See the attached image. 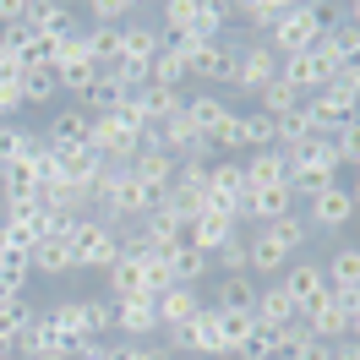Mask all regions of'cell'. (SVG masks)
Segmentation results:
<instances>
[{
	"mask_svg": "<svg viewBox=\"0 0 360 360\" xmlns=\"http://www.w3.org/2000/svg\"><path fill=\"white\" fill-rule=\"evenodd\" d=\"M328 27H322V17H316V6H284V17L262 33V44L278 55V60H290V55H306V49H316V39H322Z\"/></svg>",
	"mask_w": 360,
	"mask_h": 360,
	"instance_id": "cell-1",
	"label": "cell"
},
{
	"mask_svg": "<svg viewBox=\"0 0 360 360\" xmlns=\"http://www.w3.org/2000/svg\"><path fill=\"white\" fill-rule=\"evenodd\" d=\"M66 246H71V268H110L120 257V229L104 224V219H77Z\"/></svg>",
	"mask_w": 360,
	"mask_h": 360,
	"instance_id": "cell-2",
	"label": "cell"
},
{
	"mask_svg": "<svg viewBox=\"0 0 360 360\" xmlns=\"http://www.w3.org/2000/svg\"><path fill=\"white\" fill-rule=\"evenodd\" d=\"M164 344H169V349H180V355H197V360L229 355V349H224V333H219V311H213V306H202V311L191 316L186 328L164 333Z\"/></svg>",
	"mask_w": 360,
	"mask_h": 360,
	"instance_id": "cell-3",
	"label": "cell"
},
{
	"mask_svg": "<svg viewBox=\"0 0 360 360\" xmlns=\"http://www.w3.org/2000/svg\"><path fill=\"white\" fill-rule=\"evenodd\" d=\"M290 213H295V191H290V180H278V186H257V191H246V202L235 207L240 229H246V224L268 229V224H278V219H290Z\"/></svg>",
	"mask_w": 360,
	"mask_h": 360,
	"instance_id": "cell-4",
	"label": "cell"
},
{
	"mask_svg": "<svg viewBox=\"0 0 360 360\" xmlns=\"http://www.w3.org/2000/svg\"><path fill=\"white\" fill-rule=\"evenodd\" d=\"M338 71V60L328 55V49L316 44V49H306V55H290V60H278V77L290 82L300 98H311V93H322L328 88V77Z\"/></svg>",
	"mask_w": 360,
	"mask_h": 360,
	"instance_id": "cell-5",
	"label": "cell"
},
{
	"mask_svg": "<svg viewBox=\"0 0 360 360\" xmlns=\"http://www.w3.org/2000/svg\"><path fill=\"white\" fill-rule=\"evenodd\" d=\"M235 213H224V207H202V213H191L186 219V229H180V246H191V251H202V257H213V251L224 246L229 235H235Z\"/></svg>",
	"mask_w": 360,
	"mask_h": 360,
	"instance_id": "cell-6",
	"label": "cell"
},
{
	"mask_svg": "<svg viewBox=\"0 0 360 360\" xmlns=\"http://www.w3.org/2000/svg\"><path fill=\"white\" fill-rule=\"evenodd\" d=\"M349 219H355V191H349V186H328V191H316L311 202H306V229L338 235Z\"/></svg>",
	"mask_w": 360,
	"mask_h": 360,
	"instance_id": "cell-7",
	"label": "cell"
},
{
	"mask_svg": "<svg viewBox=\"0 0 360 360\" xmlns=\"http://www.w3.org/2000/svg\"><path fill=\"white\" fill-rule=\"evenodd\" d=\"M273 77H278V55H273L262 39H251V44H235V88L262 93Z\"/></svg>",
	"mask_w": 360,
	"mask_h": 360,
	"instance_id": "cell-8",
	"label": "cell"
},
{
	"mask_svg": "<svg viewBox=\"0 0 360 360\" xmlns=\"http://www.w3.org/2000/svg\"><path fill=\"white\" fill-rule=\"evenodd\" d=\"M246 169H240V158H213V169H207V207H224V213H235V207L246 202ZM240 224V219H235Z\"/></svg>",
	"mask_w": 360,
	"mask_h": 360,
	"instance_id": "cell-9",
	"label": "cell"
},
{
	"mask_svg": "<svg viewBox=\"0 0 360 360\" xmlns=\"http://www.w3.org/2000/svg\"><path fill=\"white\" fill-rule=\"evenodd\" d=\"M115 333H126V344H153V333H158V306H153V295L115 300Z\"/></svg>",
	"mask_w": 360,
	"mask_h": 360,
	"instance_id": "cell-10",
	"label": "cell"
},
{
	"mask_svg": "<svg viewBox=\"0 0 360 360\" xmlns=\"http://www.w3.org/2000/svg\"><path fill=\"white\" fill-rule=\"evenodd\" d=\"M278 284H284V295L295 300V311H300V316L328 300V278H322V268H316V262H290Z\"/></svg>",
	"mask_w": 360,
	"mask_h": 360,
	"instance_id": "cell-11",
	"label": "cell"
},
{
	"mask_svg": "<svg viewBox=\"0 0 360 360\" xmlns=\"http://www.w3.org/2000/svg\"><path fill=\"white\" fill-rule=\"evenodd\" d=\"M158 49H164V33H158L153 22H126L120 27V66H136V71H148V60H153Z\"/></svg>",
	"mask_w": 360,
	"mask_h": 360,
	"instance_id": "cell-12",
	"label": "cell"
},
{
	"mask_svg": "<svg viewBox=\"0 0 360 360\" xmlns=\"http://www.w3.org/2000/svg\"><path fill=\"white\" fill-rule=\"evenodd\" d=\"M49 148H88L93 142V115L82 104H66L60 115H49V131H44Z\"/></svg>",
	"mask_w": 360,
	"mask_h": 360,
	"instance_id": "cell-13",
	"label": "cell"
},
{
	"mask_svg": "<svg viewBox=\"0 0 360 360\" xmlns=\"http://www.w3.org/2000/svg\"><path fill=\"white\" fill-rule=\"evenodd\" d=\"M98 169H104V158L93 148H55V180H66L71 191H88Z\"/></svg>",
	"mask_w": 360,
	"mask_h": 360,
	"instance_id": "cell-14",
	"label": "cell"
},
{
	"mask_svg": "<svg viewBox=\"0 0 360 360\" xmlns=\"http://www.w3.org/2000/svg\"><path fill=\"white\" fill-rule=\"evenodd\" d=\"M126 169H131V175L142 180L148 191H158V197H164V191L175 186V175H180V164L164 153V148H136V158L126 164Z\"/></svg>",
	"mask_w": 360,
	"mask_h": 360,
	"instance_id": "cell-15",
	"label": "cell"
},
{
	"mask_svg": "<svg viewBox=\"0 0 360 360\" xmlns=\"http://www.w3.org/2000/svg\"><path fill=\"white\" fill-rule=\"evenodd\" d=\"M153 306H158V333H175V328H186L191 316L202 311L207 300H202L197 290H180V284H175V290H164V295H158Z\"/></svg>",
	"mask_w": 360,
	"mask_h": 360,
	"instance_id": "cell-16",
	"label": "cell"
},
{
	"mask_svg": "<svg viewBox=\"0 0 360 360\" xmlns=\"http://www.w3.org/2000/svg\"><path fill=\"white\" fill-rule=\"evenodd\" d=\"M33 148H39V142H33ZM0 197H6V207L39 202V169H33V158H17V164H6V175H0Z\"/></svg>",
	"mask_w": 360,
	"mask_h": 360,
	"instance_id": "cell-17",
	"label": "cell"
},
{
	"mask_svg": "<svg viewBox=\"0 0 360 360\" xmlns=\"http://www.w3.org/2000/svg\"><path fill=\"white\" fill-rule=\"evenodd\" d=\"M191 77H197L207 93H213V88H229V82H235V44H224V39H219V44H207Z\"/></svg>",
	"mask_w": 360,
	"mask_h": 360,
	"instance_id": "cell-18",
	"label": "cell"
},
{
	"mask_svg": "<svg viewBox=\"0 0 360 360\" xmlns=\"http://www.w3.org/2000/svg\"><path fill=\"white\" fill-rule=\"evenodd\" d=\"M180 115H186V120L202 131V142H207V136H213V131L229 120V104L219 98V93H207V88H202V93H186V110H180Z\"/></svg>",
	"mask_w": 360,
	"mask_h": 360,
	"instance_id": "cell-19",
	"label": "cell"
},
{
	"mask_svg": "<svg viewBox=\"0 0 360 360\" xmlns=\"http://www.w3.org/2000/svg\"><path fill=\"white\" fill-rule=\"evenodd\" d=\"M110 300H131V295H148V284H142V257L136 251H120L110 268Z\"/></svg>",
	"mask_w": 360,
	"mask_h": 360,
	"instance_id": "cell-20",
	"label": "cell"
},
{
	"mask_svg": "<svg viewBox=\"0 0 360 360\" xmlns=\"http://www.w3.org/2000/svg\"><path fill=\"white\" fill-rule=\"evenodd\" d=\"M49 349H60V333H55L49 311H33V322L17 333V360H39V355H49Z\"/></svg>",
	"mask_w": 360,
	"mask_h": 360,
	"instance_id": "cell-21",
	"label": "cell"
},
{
	"mask_svg": "<svg viewBox=\"0 0 360 360\" xmlns=\"http://www.w3.org/2000/svg\"><path fill=\"white\" fill-rule=\"evenodd\" d=\"M136 104H142V115H148V126H164V120H175V115L186 110V93H180V88H153V82H142Z\"/></svg>",
	"mask_w": 360,
	"mask_h": 360,
	"instance_id": "cell-22",
	"label": "cell"
},
{
	"mask_svg": "<svg viewBox=\"0 0 360 360\" xmlns=\"http://www.w3.org/2000/svg\"><path fill=\"white\" fill-rule=\"evenodd\" d=\"M251 316H257L262 328H284V322H300V311H295V300L284 295V284H268V290H257V306H251Z\"/></svg>",
	"mask_w": 360,
	"mask_h": 360,
	"instance_id": "cell-23",
	"label": "cell"
},
{
	"mask_svg": "<svg viewBox=\"0 0 360 360\" xmlns=\"http://www.w3.org/2000/svg\"><path fill=\"white\" fill-rule=\"evenodd\" d=\"M240 169H246V186L257 191V186H278L284 169H290V158L278 153V148H262V153H246V158H240Z\"/></svg>",
	"mask_w": 360,
	"mask_h": 360,
	"instance_id": "cell-24",
	"label": "cell"
},
{
	"mask_svg": "<svg viewBox=\"0 0 360 360\" xmlns=\"http://www.w3.org/2000/svg\"><path fill=\"white\" fill-rule=\"evenodd\" d=\"M27 262H33V273L60 278V273H71V246L60 240V235H44V240H33V246H27Z\"/></svg>",
	"mask_w": 360,
	"mask_h": 360,
	"instance_id": "cell-25",
	"label": "cell"
},
{
	"mask_svg": "<svg viewBox=\"0 0 360 360\" xmlns=\"http://www.w3.org/2000/svg\"><path fill=\"white\" fill-rule=\"evenodd\" d=\"M207 273H213V257H202V251H191V246L169 251V278H175L180 290H197Z\"/></svg>",
	"mask_w": 360,
	"mask_h": 360,
	"instance_id": "cell-26",
	"label": "cell"
},
{
	"mask_svg": "<svg viewBox=\"0 0 360 360\" xmlns=\"http://www.w3.org/2000/svg\"><path fill=\"white\" fill-rule=\"evenodd\" d=\"M257 306V284H251V273H224L219 278V300H213V311H246Z\"/></svg>",
	"mask_w": 360,
	"mask_h": 360,
	"instance_id": "cell-27",
	"label": "cell"
},
{
	"mask_svg": "<svg viewBox=\"0 0 360 360\" xmlns=\"http://www.w3.org/2000/svg\"><path fill=\"white\" fill-rule=\"evenodd\" d=\"M322 278H328V290H360V251L355 246H338L333 257H328Z\"/></svg>",
	"mask_w": 360,
	"mask_h": 360,
	"instance_id": "cell-28",
	"label": "cell"
},
{
	"mask_svg": "<svg viewBox=\"0 0 360 360\" xmlns=\"http://www.w3.org/2000/svg\"><path fill=\"white\" fill-rule=\"evenodd\" d=\"M300 104H306V98H300V93H295L290 82H284V77H273L268 88L257 93V110L268 115V120H278V115H290V110H300Z\"/></svg>",
	"mask_w": 360,
	"mask_h": 360,
	"instance_id": "cell-29",
	"label": "cell"
},
{
	"mask_svg": "<svg viewBox=\"0 0 360 360\" xmlns=\"http://www.w3.org/2000/svg\"><path fill=\"white\" fill-rule=\"evenodd\" d=\"M33 142H39V136L27 131L22 120H0V164H17V158H27V153H33Z\"/></svg>",
	"mask_w": 360,
	"mask_h": 360,
	"instance_id": "cell-30",
	"label": "cell"
},
{
	"mask_svg": "<svg viewBox=\"0 0 360 360\" xmlns=\"http://www.w3.org/2000/svg\"><path fill=\"white\" fill-rule=\"evenodd\" d=\"M55 93H60L55 66H22V98H27V110H33V104H49Z\"/></svg>",
	"mask_w": 360,
	"mask_h": 360,
	"instance_id": "cell-31",
	"label": "cell"
},
{
	"mask_svg": "<svg viewBox=\"0 0 360 360\" xmlns=\"http://www.w3.org/2000/svg\"><path fill=\"white\" fill-rule=\"evenodd\" d=\"M186 77H191V71L180 66L175 49H158L153 60H148V82H153V88H186Z\"/></svg>",
	"mask_w": 360,
	"mask_h": 360,
	"instance_id": "cell-32",
	"label": "cell"
},
{
	"mask_svg": "<svg viewBox=\"0 0 360 360\" xmlns=\"http://www.w3.org/2000/svg\"><path fill=\"white\" fill-rule=\"evenodd\" d=\"M88 22L93 27H126V22H136V6H131V0H93Z\"/></svg>",
	"mask_w": 360,
	"mask_h": 360,
	"instance_id": "cell-33",
	"label": "cell"
},
{
	"mask_svg": "<svg viewBox=\"0 0 360 360\" xmlns=\"http://www.w3.org/2000/svg\"><path fill=\"white\" fill-rule=\"evenodd\" d=\"M235 17L268 33V27L278 22V17H284V0H240V6H235Z\"/></svg>",
	"mask_w": 360,
	"mask_h": 360,
	"instance_id": "cell-34",
	"label": "cell"
},
{
	"mask_svg": "<svg viewBox=\"0 0 360 360\" xmlns=\"http://www.w3.org/2000/svg\"><path fill=\"white\" fill-rule=\"evenodd\" d=\"M33 322V306H27V295H11V300H0V338H17Z\"/></svg>",
	"mask_w": 360,
	"mask_h": 360,
	"instance_id": "cell-35",
	"label": "cell"
},
{
	"mask_svg": "<svg viewBox=\"0 0 360 360\" xmlns=\"http://www.w3.org/2000/svg\"><path fill=\"white\" fill-rule=\"evenodd\" d=\"M246 246H251V235H246V229H235L224 246L213 251V268H224V273H246Z\"/></svg>",
	"mask_w": 360,
	"mask_h": 360,
	"instance_id": "cell-36",
	"label": "cell"
},
{
	"mask_svg": "<svg viewBox=\"0 0 360 360\" xmlns=\"http://www.w3.org/2000/svg\"><path fill=\"white\" fill-rule=\"evenodd\" d=\"M251 328H257V316H246V311H219V333H224V349H229V355L246 344Z\"/></svg>",
	"mask_w": 360,
	"mask_h": 360,
	"instance_id": "cell-37",
	"label": "cell"
},
{
	"mask_svg": "<svg viewBox=\"0 0 360 360\" xmlns=\"http://www.w3.org/2000/svg\"><path fill=\"white\" fill-rule=\"evenodd\" d=\"M328 98H338V104H355V93H360V66L349 60V66H338L333 77H328Z\"/></svg>",
	"mask_w": 360,
	"mask_h": 360,
	"instance_id": "cell-38",
	"label": "cell"
},
{
	"mask_svg": "<svg viewBox=\"0 0 360 360\" xmlns=\"http://www.w3.org/2000/svg\"><path fill=\"white\" fill-rule=\"evenodd\" d=\"M333 158L344 164V169H355V164H360V120H349V126H338V131H333Z\"/></svg>",
	"mask_w": 360,
	"mask_h": 360,
	"instance_id": "cell-39",
	"label": "cell"
},
{
	"mask_svg": "<svg viewBox=\"0 0 360 360\" xmlns=\"http://www.w3.org/2000/svg\"><path fill=\"white\" fill-rule=\"evenodd\" d=\"M268 355H278V344H273V328H262V322H257V328L246 333V344L235 349V360H268Z\"/></svg>",
	"mask_w": 360,
	"mask_h": 360,
	"instance_id": "cell-40",
	"label": "cell"
},
{
	"mask_svg": "<svg viewBox=\"0 0 360 360\" xmlns=\"http://www.w3.org/2000/svg\"><path fill=\"white\" fill-rule=\"evenodd\" d=\"M268 229H273V240H284V246H290V257L311 240V229H306V219H300V213H290V219H278V224H268Z\"/></svg>",
	"mask_w": 360,
	"mask_h": 360,
	"instance_id": "cell-41",
	"label": "cell"
},
{
	"mask_svg": "<svg viewBox=\"0 0 360 360\" xmlns=\"http://www.w3.org/2000/svg\"><path fill=\"white\" fill-rule=\"evenodd\" d=\"M88 333L104 344V333H115V300L110 295H98V300H88Z\"/></svg>",
	"mask_w": 360,
	"mask_h": 360,
	"instance_id": "cell-42",
	"label": "cell"
},
{
	"mask_svg": "<svg viewBox=\"0 0 360 360\" xmlns=\"http://www.w3.org/2000/svg\"><path fill=\"white\" fill-rule=\"evenodd\" d=\"M22 110H27V98H22V77H6V82H0V120H17Z\"/></svg>",
	"mask_w": 360,
	"mask_h": 360,
	"instance_id": "cell-43",
	"label": "cell"
},
{
	"mask_svg": "<svg viewBox=\"0 0 360 360\" xmlns=\"http://www.w3.org/2000/svg\"><path fill=\"white\" fill-rule=\"evenodd\" d=\"M110 360H169V349H158V344H110Z\"/></svg>",
	"mask_w": 360,
	"mask_h": 360,
	"instance_id": "cell-44",
	"label": "cell"
},
{
	"mask_svg": "<svg viewBox=\"0 0 360 360\" xmlns=\"http://www.w3.org/2000/svg\"><path fill=\"white\" fill-rule=\"evenodd\" d=\"M290 360H333V344H322V338H306Z\"/></svg>",
	"mask_w": 360,
	"mask_h": 360,
	"instance_id": "cell-45",
	"label": "cell"
},
{
	"mask_svg": "<svg viewBox=\"0 0 360 360\" xmlns=\"http://www.w3.org/2000/svg\"><path fill=\"white\" fill-rule=\"evenodd\" d=\"M22 22V0H0V27Z\"/></svg>",
	"mask_w": 360,
	"mask_h": 360,
	"instance_id": "cell-46",
	"label": "cell"
},
{
	"mask_svg": "<svg viewBox=\"0 0 360 360\" xmlns=\"http://www.w3.org/2000/svg\"><path fill=\"white\" fill-rule=\"evenodd\" d=\"M333 360H360V344H355V338H338V344H333Z\"/></svg>",
	"mask_w": 360,
	"mask_h": 360,
	"instance_id": "cell-47",
	"label": "cell"
},
{
	"mask_svg": "<svg viewBox=\"0 0 360 360\" xmlns=\"http://www.w3.org/2000/svg\"><path fill=\"white\" fill-rule=\"evenodd\" d=\"M175 360H197V355H175Z\"/></svg>",
	"mask_w": 360,
	"mask_h": 360,
	"instance_id": "cell-48",
	"label": "cell"
},
{
	"mask_svg": "<svg viewBox=\"0 0 360 360\" xmlns=\"http://www.w3.org/2000/svg\"><path fill=\"white\" fill-rule=\"evenodd\" d=\"M268 360H290V355H268Z\"/></svg>",
	"mask_w": 360,
	"mask_h": 360,
	"instance_id": "cell-49",
	"label": "cell"
},
{
	"mask_svg": "<svg viewBox=\"0 0 360 360\" xmlns=\"http://www.w3.org/2000/svg\"><path fill=\"white\" fill-rule=\"evenodd\" d=\"M0 360H17V355H0Z\"/></svg>",
	"mask_w": 360,
	"mask_h": 360,
	"instance_id": "cell-50",
	"label": "cell"
}]
</instances>
